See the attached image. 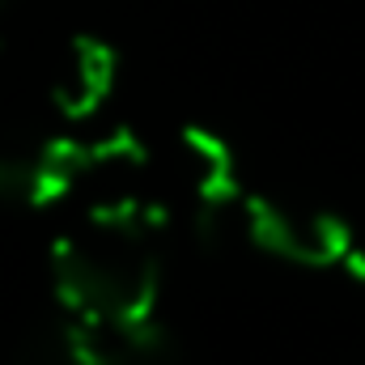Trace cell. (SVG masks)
I'll return each instance as SVG.
<instances>
[{
  "mask_svg": "<svg viewBox=\"0 0 365 365\" xmlns=\"http://www.w3.org/2000/svg\"><path fill=\"white\" fill-rule=\"evenodd\" d=\"M162 208L153 200L123 208H86V221L68 230L51 251L56 297L77 323H149L158 297L153 234Z\"/></svg>",
  "mask_w": 365,
  "mask_h": 365,
  "instance_id": "obj_1",
  "label": "cell"
},
{
  "mask_svg": "<svg viewBox=\"0 0 365 365\" xmlns=\"http://www.w3.org/2000/svg\"><path fill=\"white\" fill-rule=\"evenodd\" d=\"M247 230L264 251H272L289 264L323 268V264L344 259V251H349V234L327 212H314L306 204L255 195V200H247Z\"/></svg>",
  "mask_w": 365,
  "mask_h": 365,
  "instance_id": "obj_2",
  "label": "cell"
},
{
  "mask_svg": "<svg viewBox=\"0 0 365 365\" xmlns=\"http://www.w3.org/2000/svg\"><path fill=\"white\" fill-rule=\"evenodd\" d=\"M115 77H119L115 47L93 38V34H77L51 73V106L64 119L81 123V119L102 110V102L115 90Z\"/></svg>",
  "mask_w": 365,
  "mask_h": 365,
  "instance_id": "obj_3",
  "label": "cell"
},
{
  "mask_svg": "<svg viewBox=\"0 0 365 365\" xmlns=\"http://www.w3.org/2000/svg\"><path fill=\"white\" fill-rule=\"evenodd\" d=\"M0 200L9 204L34 200V149H0Z\"/></svg>",
  "mask_w": 365,
  "mask_h": 365,
  "instance_id": "obj_4",
  "label": "cell"
},
{
  "mask_svg": "<svg viewBox=\"0 0 365 365\" xmlns=\"http://www.w3.org/2000/svg\"><path fill=\"white\" fill-rule=\"evenodd\" d=\"M17 4H21V0H0V21H4V17H9V13L17 9Z\"/></svg>",
  "mask_w": 365,
  "mask_h": 365,
  "instance_id": "obj_5",
  "label": "cell"
}]
</instances>
